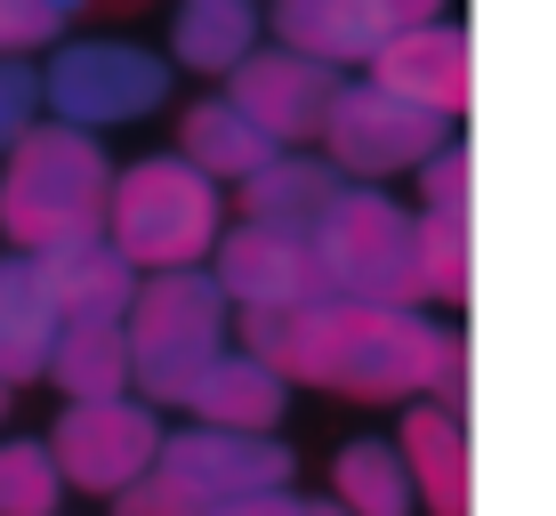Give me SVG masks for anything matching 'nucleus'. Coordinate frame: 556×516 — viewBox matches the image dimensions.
I'll list each match as a JSON object with an SVG mask.
<instances>
[{"label": "nucleus", "instance_id": "f257e3e1", "mask_svg": "<svg viewBox=\"0 0 556 516\" xmlns=\"http://www.w3.org/2000/svg\"><path fill=\"white\" fill-rule=\"evenodd\" d=\"M242 348L266 355L291 388L339 395V404H428L444 363L468 348L428 307H363V299H315L291 315H242Z\"/></svg>", "mask_w": 556, "mask_h": 516}, {"label": "nucleus", "instance_id": "f03ea898", "mask_svg": "<svg viewBox=\"0 0 556 516\" xmlns=\"http://www.w3.org/2000/svg\"><path fill=\"white\" fill-rule=\"evenodd\" d=\"M105 210H113V154L89 129L41 122L0 154V235L16 242V259L105 235Z\"/></svg>", "mask_w": 556, "mask_h": 516}, {"label": "nucleus", "instance_id": "7ed1b4c3", "mask_svg": "<svg viewBox=\"0 0 556 516\" xmlns=\"http://www.w3.org/2000/svg\"><path fill=\"white\" fill-rule=\"evenodd\" d=\"M129 331V395H146L153 412H178L186 388L210 372V355L235 348V307L210 282V266H169V275H146L138 299L122 315Z\"/></svg>", "mask_w": 556, "mask_h": 516}, {"label": "nucleus", "instance_id": "20e7f679", "mask_svg": "<svg viewBox=\"0 0 556 516\" xmlns=\"http://www.w3.org/2000/svg\"><path fill=\"white\" fill-rule=\"evenodd\" d=\"M226 235V186H210L186 154H146L113 169V210L105 242L138 275H169V266H210Z\"/></svg>", "mask_w": 556, "mask_h": 516}, {"label": "nucleus", "instance_id": "39448f33", "mask_svg": "<svg viewBox=\"0 0 556 516\" xmlns=\"http://www.w3.org/2000/svg\"><path fill=\"white\" fill-rule=\"evenodd\" d=\"M323 266V299H363V307H428L419 299V210L388 186H339L323 218L306 226Z\"/></svg>", "mask_w": 556, "mask_h": 516}, {"label": "nucleus", "instance_id": "423d86ee", "mask_svg": "<svg viewBox=\"0 0 556 516\" xmlns=\"http://www.w3.org/2000/svg\"><path fill=\"white\" fill-rule=\"evenodd\" d=\"M178 89V65L146 41H122V33H89V41H56V56L41 65V105L49 122L65 129H129V122H153Z\"/></svg>", "mask_w": 556, "mask_h": 516}, {"label": "nucleus", "instance_id": "0eeeda50", "mask_svg": "<svg viewBox=\"0 0 556 516\" xmlns=\"http://www.w3.org/2000/svg\"><path fill=\"white\" fill-rule=\"evenodd\" d=\"M444 138H452V122L404 105L395 89H379L371 73H348L331 113H323L315 154L331 162L348 186H388V178H419V162H428Z\"/></svg>", "mask_w": 556, "mask_h": 516}, {"label": "nucleus", "instance_id": "6e6552de", "mask_svg": "<svg viewBox=\"0 0 556 516\" xmlns=\"http://www.w3.org/2000/svg\"><path fill=\"white\" fill-rule=\"evenodd\" d=\"M162 412L146 404V395H105V404H65L49 428V452L56 468H65V492H113L146 484L153 461H162Z\"/></svg>", "mask_w": 556, "mask_h": 516}, {"label": "nucleus", "instance_id": "1a4fd4ad", "mask_svg": "<svg viewBox=\"0 0 556 516\" xmlns=\"http://www.w3.org/2000/svg\"><path fill=\"white\" fill-rule=\"evenodd\" d=\"M291 468L299 452L282 444V436H242V428H169L162 436V461H153V476H162L178 501H194L202 516L226 508V501H251V492H291Z\"/></svg>", "mask_w": 556, "mask_h": 516}, {"label": "nucleus", "instance_id": "9d476101", "mask_svg": "<svg viewBox=\"0 0 556 516\" xmlns=\"http://www.w3.org/2000/svg\"><path fill=\"white\" fill-rule=\"evenodd\" d=\"M210 282L226 291L235 315H291V307H315V299H323L315 242L291 235V226H251V218L218 235Z\"/></svg>", "mask_w": 556, "mask_h": 516}, {"label": "nucleus", "instance_id": "9b49d317", "mask_svg": "<svg viewBox=\"0 0 556 516\" xmlns=\"http://www.w3.org/2000/svg\"><path fill=\"white\" fill-rule=\"evenodd\" d=\"M363 73H371L379 89H395L404 105H419V113H435V122L459 129V113L476 98V41H468L459 16H428V25H404Z\"/></svg>", "mask_w": 556, "mask_h": 516}, {"label": "nucleus", "instance_id": "f8f14e48", "mask_svg": "<svg viewBox=\"0 0 556 516\" xmlns=\"http://www.w3.org/2000/svg\"><path fill=\"white\" fill-rule=\"evenodd\" d=\"M339 81H348V73L315 65V56H299V49L258 41L251 56H242V73L226 81V98L251 113L275 146H315L323 138V113H331V98H339Z\"/></svg>", "mask_w": 556, "mask_h": 516}, {"label": "nucleus", "instance_id": "ddd939ff", "mask_svg": "<svg viewBox=\"0 0 556 516\" xmlns=\"http://www.w3.org/2000/svg\"><path fill=\"white\" fill-rule=\"evenodd\" d=\"M266 41L315 56V65H331V73H363L395 41V25L371 0H266Z\"/></svg>", "mask_w": 556, "mask_h": 516}, {"label": "nucleus", "instance_id": "4468645a", "mask_svg": "<svg viewBox=\"0 0 556 516\" xmlns=\"http://www.w3.org/2000/svg\"><path fill=\"white\" fill-rule=\"evenodd\" d=\"M194 428H242V436H282V412H291V379L275 372L266 355L251 348H226L210 355V372L186 388L178 404Z\"/></svg>", "mask_w": 556, "mask_h": 516}, {"label": "nucleus", "instance_id": "2eb2a0df", "mask_svg": "<svg viewBox=\"0 0 556 516\" xmlns=\"http://www.w3.org/2000/svg\"><path fill=\"white\" fill-rule=\"evenodd\" d=\"M395 452L412 468L419 516H476V452H468V419L444 404H412L395 428Z\"/></svg>", "mask_w": 556, "mask_h": 516}, {"label": "nucleus", "instance_id": "dca6fc26", "mask_svg": "<svg viewBox=\"0 0 556 516\" xmlns=\"http://www.w3.org/2000/svg\"><path fill=\"white\" fill-rule=\"evenodd\" d=\"M266 41V9L258 0H178L169 9V65L178 73H202V81H235L242 56Z\"/></svg>", "mask_w": 556, "mask_h": 516}, {"label": "nucleus", "instance_id": "f3484780", "mask_svg": "<svg viewBox=\"0 0 556 516\" xmlns=\"http://www.w3.org/2000/svg\"><path fill=\"white\" fill-rule=\"evenodd\" d=\"M33 266H41V282H49V299H56V315H65V323H122L129 299H138V282H146L105 235L65 242V251H41Z\"/></svg>", "mask_w": 556, "mask_h": 516}, {"label": "nucleus", "instance_id": "a211bd4d", "mask_svg": "<svg viewBox=\"0 0 556 516\" xmlns=\"http://www.w3.org/2000/svg\"><path fill=\"white\" fill-rule=\"evenodd\" d=\"M178 154L194 162L210 186H242V178H258L282 146L266 138V129L226 98V89H210V98H194V105L178 113Z\"/></svg>", "mask_w": 556, "mask_h": 516}, {"label": "nucleus", "instance_id": "6ab92c4d", "mask_svg": "<svg viewBox=\"0 0 556 516\" xmlns=\"http://www.w3.org/2000/svg\"><path fill=\"white\" fill-rule=\"evenodd\" d=\"M56 331H65V315H56L41 266L9 251V259H0V379H9V388H33V379H49Z\"/></svg>", "mask_w": 556, "mask_h": 516}, {"label": "nucleus", "instance_id": "aec40b11", "mask_svg": "<svg viewBox=\"0 0 556 516\" xmlns=\"http://www.w3.org/2000/svg\"><path fill=\"white\" fill-rule=\"evenodd\" d=\"M339 186H348V178H339L315 146H282L258 178H242V218H251V226H291V235H306Z\"/></svg>", "mask_w": 556, "mask_h": 516}, {"label": "nucleus", "instance_id": "412c9836", "mask_svg": "<svg viewBox=\"0 0 556 516\" xmlns=\"http://www.w3.org/2000/svg\"><path fill=\"white\" fill-rule=\"evenodd\" d=\"M331 501L348 516H419V492H412L395 436H348L331 452Z\"/></svg>", "mask_w": 556, "mask_h": 516}, {"label": "nucleus", "instance_id": "4be33fe9", "mask_svg": "<svg viewBox=\"0 0 556 516\" xmlns=\"http://www.w3.org/2000/svg\"><path fill=\"white\" fill-rule=\"evenodd\" d=\"M49 379L65 404H105V395H129V331L122 323H65L49 355Z\"/></svg>", "mask_w": 556, "mask_h": 516}, {"label": "nucleus", "instance_id": "5701e85b", "mask_svg": "<svg viewBox=\"0 0 556 516\" xmlns=\"http://www.w3.org/2000/svg\"><path fill=\"white\" fill-rule=\"evenodd\" d=\"M476 291V218H435L419 210V299L459 307Z\"/></svg>", "mask_w": 556, "mask_h": 516}, {"label": "nucleus", "instance_id": "b1692460", "mask_svg": "<svg viewBox=\"0 0 556 516\" xmlns=\"http://www.w3.org/2000/svg\"><path fill=\"white\" fill-rule=\"evenodd\" d=\"M65 508V468L49 436H0V516H56Z\"/></svg>", "mask_w": 556, "mask_h": 516}, {"label": "nucleus", "instance_id": "393cba45", "mask_svg": "<svg viewBox=\"0 0 556 516\" xmlns=\"http://www.w3.org/2000/svg\"><path fill=\"white\" fill-rule=\"evenodd\" d=\"M419 210H435V218H476V146L459 138V129L419 162Z\"/></svg>", "mask_w": 556, "mask_h": 516}, {"label": "nucleus", "instance_id": "a878e982", "mask_svg": "<svg viewBox=\"0 0 556 516\" xmlns=\"http://www.w3.org/2000/svg\"><path fill=\"white\" fill-rule=\"evenodd\" d=\"M41 65L33 56H0V154H9L16 138H33L41 129Z\"/></svg>", "mask_w": 556, "mask_h": 516}, {"label": "nucleus", "instance_id": "bb28decb", "mask_svg": "<svg viewBox=\"0 0 556 516\" xmlns=\"http://www.w3.org/2000/svg\"><path fill=\"white\" fill-rule=\"evenodd\" d=\"M56 33L65 25H56L41 0H0V56H33V49H49Z\"/></svg>", "mask_w": 556, "mask_h": 516}, {"label": "nucleus", "instance_id": "cd10ccee", "mask_svg": "<svg viewBox=\"0 0 556 516\" xmlns=\"http://www.w3.org/2000/svg\"><path fill=\"white\" fill-rule=\"evenodd\" d=\"M113 516H202V508H194V501H178V492H169L162 476H146V484L113 492Z\"/></svg>", "mask_w": 556, "mask_h": 516}, {"label": "nucleus", "instance_id": "c85d7f7f", "mask_svg": "<svg viewBox=\"0 0 556 516\" xmlns=\"http://www.w3.org/2000/svg\"><path fill=\"white\" fill-rule=\"evenodd\" d=\"M210 516H299V492H251V501H226Z\"/></svg>", "mask_w": 556, "mask_h": 516}, {"label": "nucleus", "instance_id": "c756f323", "mask_svg": "<svg viewBox=\"0 0 556 516\" xmlns=\"http://www.w3.org/2000/svg\"><path fill=\"white\" fill-rule=\"evenodd\" d=\"M371 9H379V16H388V25H395V33H404V25H428V16H444V9H452V0H371Z\"/></svg>", "mask_w": 556, "mask_h": 516}, {"label": "nucleus", "instance_id": "7c9ffc66", "mask_svg": "<svg viewBox=\"0 0 556 516\" xmlns=\"http://www.w3.org/2000/svg\"><path fill=\"white\" fill-rule=\"evenodd\" d=\"M299 516H348V508H339L331 492H299Z\"/></svg>", "mask_w": 556, "mask_h": 516}, {"label": "nucleus", "instance_id": "2f4dec72", "mask_svg": "<svg viewBox=\"0 0 556 516\" xmlns=\"http://www.w3.org/2000/svg\"><path fill=\"white\" fill-rule=\"evenodd\" d=\"M41 9L56 16V25H73V16H89V9H98V0H41Z\"/></svg>", "mask_w": 556, "mask_h": 516}, {"label": "nucleus", "instance_id": "473e14b6", "mask_svg": "<svg viewBox=\"0 0 556 516\" xmlns=\"http://www.w3.org/2000/svg\"><path fill=\"white\" fill-rule=\"evenodd\" d=\"M9 404H16V388H9V379H0V419H9Z\"/></svg>", "mask_w": 556, "mask_h": 516}]
</instances>
